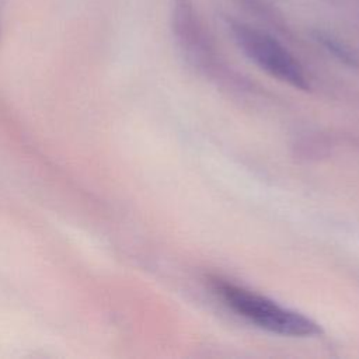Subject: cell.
Masks as SVG:
<instances>
[{
    "instance_id": "6da1fadb",
    "label": "cell",
    "mask_w": 359,
    "mask_h": 359,
    "mask_svg": "<svg viewBox=\"0 0 359 359\" xmlns=\"http://www.w3.org/2000/svg\"><path fill=\"white\" fill-rule=\"evenodd\" d=\"M213 290L234 313L269 332L286 337H313L321 332L311 318L243 286L215 279Z\"/></svg>"
},
{
    "instance_id": "7a4b0ae2",
    "label": "cell",
    "mask_w": 359,
    "mask_h": 359,
    "mask_svg": "<svg viewBox=\"0 0 359 359\" xmlns=\"http://www.w3.org/2000/svg\"><path fill=\"white\" fill-rule=\"evenodd\" d=\"M231 32L240 49L268 74L300 90L310 87L302 65L271 35L244 24L231 25Z\"/></svg>"
}]
</instances>
